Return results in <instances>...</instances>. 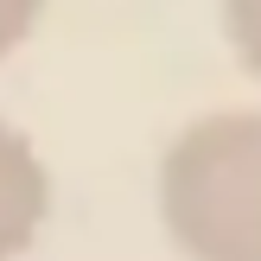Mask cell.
I'll return each instance as SVG.
<instances>
[{
  "instance_id": "obj_3",
  "label": "cell",
  "mask_w": 261,
  "mask_h": 261,
  "mask_svg": "<svg viewBox=\"0 0 261 261\" xmlns=\"http://www.w3.org/2000/svg\"><path fill=\"white\" fill-rule=\"evenodd\" d=\"M217 7H223V38L236 64L249 70V83H261V0H217Z\"/></svg>"
},
{
  "instance_id": "obj_2",
  "label": "cell",
  "mask_w": 261,
  "mask_h": 261,
  "mask_svg": "<svg viewBox=\"0 0 261 261\" xmlns=\"http://www.w3.org/2000/svg\"><path fill=\"white\" fill-rule=\"evenodd\" d=\"M51 217V166L25 127L0 121V261H19Z\"/></svg>"
},
{
  "instance_id": "obj_4",
  "label": "cell",
  "mask_w": 261,
  "mask_h": 261,
  "mask_svg": "<svg viewBox=\"0 0 261 261\" xmlns=\"http://www.w3.org/2000/svg\"><path fill=\"white\" fill-rule=\"evenodd\" d=\"M38 19H45V0H0V64L32 38Z\"/></svg>"
},
{
  "instance_id": "obj_1",
  "label": "cell",
  "mask_w": 261,
  "mask_h": 261,
  "mask_svg": "<svg viewBox=\"0 0 261 261\" xmlns=\"http://www.w3.org/2000/svg\"><path fill=\"white\" fill-rule=\"evenodd\" d=\"M153 198L185 261H261V109L198 115L160 153Z\"/></svg>"
}]
</instances>
